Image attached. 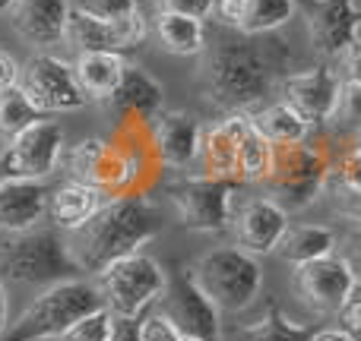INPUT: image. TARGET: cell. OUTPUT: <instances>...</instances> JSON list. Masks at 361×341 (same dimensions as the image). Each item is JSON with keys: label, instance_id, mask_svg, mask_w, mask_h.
Instances as JSON below:
<instances>
[{"label": "cell", "instance_id": "34", "mask_svg": "<svg viewBox=\"0 0 361 341\" xmlns=\"http://www.w3.org/2000/svg\"><path fill=\"white\" fill-rule=\"evenodd\" d=\"M140 341H180V329L165 313H146L140 319Z\"/></svg>", "mask_w": 361, "mask_h": 341}, {"label": "cell", "instance_id": "40", "mask_svg": "<svg viewBox=\"0 0 361 341\" xmlns=\"http://www.w3.org/2000/svg\"><path fill=\"white\" fill-rule=\"evenodd\" d=\"M343 79L345 82H361V41H352L343 51Z\"/></svg>", "mask_w": 361, "mask_h": 341}, {"label": "cell", "instance_id": "16", "mask_svg": "<svg viewBox=\"0 0 361 341\" xmlns=\"http://www.w3.org/2000/svg\"><path fill=\"white\" fill-rule=\"evenodd\" d=\"M295 288H298L301 300L311 307L320 316H333V313L343 310L345 297L355 288V278L345 269V262L336 253L324 256V259H314L307 266L295 269Z\"/></svg>", "mask_w": 361, "mask_h": 341}, {"label": "cell", "instance_id": "46", "mask_svg": "<svg viewBox=\"0 0 361 341\" xmlns=\"http://www.w3.org/2000/svg\"><path fill=\"white\" fill-rule=\"evenodd\" d=\"M180 341H203V338H197V335H180Z\"/></svg>", "mask_w": 361, "mask_h": 341}, {"label": "cell", "instance_id": "3", "mask_svg": "<svg viewBox=\"0 0 361 341\" xmlns=\"http://www.w3.org/2000/svg\"><path fill=\"white\" fill-rule=\"evenodd\" d=\"M80 272L73 250L57 228L38 224L32 231L0 237V278L6 281L51 288L57 281L80 278Z\"/></svg>", "mask_w": 361, "mask_h": 341}, {"label": "cell", "instance_id": "36", "mask_svg": "<svg viewBox=\"0 0 361 341\" xmlns=\"http://www.w3.org/2000/svg\"><path fill=\"white\" fill-rule=\"evenodd\" d=\"M336 174H339V184H343L345 190L361 196V143L352 146V149L345 152V158L339 162Z\"/></svg>", "mask_w": 361, "mask_h": 341}, {"label": "cell", "instance_id": "22", "mask_svg": "<svg viewBox=\"0 0 361 341\" xmlns=\"http://www.w3.org/2000/svg\"><path fill=\"white\" fill-rule=\"evenodd\" d=\"M108 193L99 186L80 184V180H67V184L54 186L48 196V218L54 221L57 231L76 234L80 228H86L92 221V215L108 202Z\"/></svg>", "mask_w": 361, "mask_h": 341}, {"label": "cell", "instance_id": "23", "mask_svg": "<svg viewBox=\"0 0 361 341\" xmlns=\"http://www.w3.org/2000/svg\"><path fill=\"white\" fill-rule=\"evenodd\" d=\"M162 101H165V92L156 76H149L140 67H127L124 79H121L118 92L111 95L108 105H111L114 114H121V117L156 120L159 114H162Z\"/></svg>", "mask_w": 361, "mask_h": 341}, {"label": "cell", "instance_id": "31", "mask_svg": "<svg viewBox=\"0 0 361 341\" xmlns=\"http://www.w3.org/2000/svg\"><path fill=\"white\" fill-rule=\"evenodd\" d=\"M314 332L317 329H311V326H295L292 319L273 304L263 313V319H257V323L244 326V329L238 332V341H311Z\"/></svg>", "mask_w": 361, "mask_h": 341}, {"label": "cell", "instance_id": "42", "mask_svg": "<svg viewBox=\"0 0 361 341\" xmlns=\"http://www.w3.org/2000/svg\"><path fill=\"white\" fill-rule=\"evenodd\" d=\"M111 341H140V319H118Z\"/></svg>", "mask_w": 361, "mask_h": 341}, {"label": "cell", "instance_id": "25", "mask_svg": "<svg viewBox=\"0 0 361 341\" xmlns=\"http://www.w3.org/2000/svg\"><path fill=\"white\" fill-rule=\"evenodd\" d=\"M127 67L130 63L124 60V54H111V51H89V54L76 57V63H73L76 82H80L82 95L89 101H105V105L118 92Z\"/></svg>", "mask_w": 361, "mask_h": 341}, {"label": "cell", "instance_id": "7", "mask_svg": "<svg viewBox=\"0 0 361 341\" xmlns=\"http://www.w3.org/2000/svg\"><path fill=\"white\" fill-rule=\"evenodd\" d=\"M165 285H169L165 269L143 250L99 272V291L105 297V307L118 319H143L146 310L159 304Z\"/></svg>", "mask_w": 361, "mask_h": 341}, {"label": "cell", "instance_id": "4", "mask_svg": "<svg viewBox=\"0 0 361 341\" xmlns=\"http://www.w3.org/2000/svg\"><path fill=\"white\" fill-rule=\"evenodd\" d=\"M105 307L99 285L82 278L57 281V285L44 288L35 300L23 310V316L6 329L0 341H48V338H63L70 326L80 323L86 313Z\"/></svg>", "mask_w": 361, "mask_h": 341}, {"label": "cell", "instance_id": "24", "mask_svg": "<svg viewBox=\"0 0 361 341\" xmlns=\"http://www.w3.org/2000/svg\"><path fill=\"white\" fill-rule=\"evenodd\" d=\"M225 124L235 133V143H238V180L241 184H263L269 174L273 143L254 127L250 114H228Z\"/></svg>", "mask_w": 361, "mask_h": 341}, {"label": "cell", "instance_id": "26", "mask_svg": "<svg viewBox=\"0 0 361 341\" xmlns=\"http://www.w3.org/2000/svg\"><path fill=\"white\" fill-rule=\"evenodd\" d=\"M339 247V237L333 234L326 224H295V228L286 231L279 250L276 253L288 262V266H307L314 259H324V256H333Z\"/></svg>", "mask_w": 361, "mask_h": 341}, {"label": "cell", "instance_id": "15", "mask_svg": "<svg viewBox=\"0 0 361 341\" xmlns=\"http://www.w3.org/2000/svg\"><path fill=\"white\" fill-rule=\"evenodd\" d=\"M231 228H235V247H241L250 256H267L279 250L282 237L292 224H288L286 205H279L269 196H260L244 202L231 215Z\"/></svg>", "mask_w": 361, "mask_h": 341}, {"label": "cell", "instance_id": "19", "mask_svg": "<svg viewBox=\"0 0 361 341\" xmlns=\"http://www.w3.org/2000/svg\"><path fill=\"white\" fill-rule=\"evenodd\" d=\"M10 22L23 41L35 48H54L67 41L70 0H16L10 10Z\"/></svg>", "mask_w": 361, "mask_h": 341}, {"label": "cell", "instance_id": "43", "mask_svg": "<svg viewBox=\"0 0 361 341\" xmlns=\"http://www.w3.org/2000/svg\"><path fill=\"white\" fill-rule=\"evenodd\" d=\"M6 329H10V300H6V288L0 281V338L6 335Z\"/></svg>", "mask_w": 361, "mask_h": 341}, {"label": "cell", "instance_id": "17", "mask_svg": "<svg viewBox=\"0 0 361 341\" xmlns=\"http://www.w3.org/2000/svg\"><path fill=\"white\" fill-rule=\"evenodd\" d=\"M305 10L311 44L324 57H343V51L355 41V25L361 10L352 0H295Z\"/></svg>", "mask_w": 361, "mask_h": 341}, {"label": "cell", "instance_id": "13", "mask_svg": "<svg viewBox=\"0 0 361 341\" xmlns=\"http://www.w3.org/2000/svg\"><path fill=\"white\" fill-rule=\"evenodd\" d=\"M279 89L286 105H292L311 127H320L336 117L343 73H336L330 63H320V67L301 70V73H288Z\"/></svg>", "mask_w": 361, "mask_h": 341}, {"label": "cell", "instance_id": "18", "mask_svg": "<svg viewBox=\"0 0 361 341\" xmlns=\"http://www.w3.org/2000/svg\"><path fill=\"white\" fill-rule=\"evenodd\" d=\"M200 143H203V127L184 111H165L152 124V152L165 168L187 171L193 162H200Z\"/></svg>", "mask_w": 361, "mask_h": 341}, {"label": "cell", "instance_id": "41", "mask_svg": "<svg viewBox=\"0 0 361 341\" xmlns=\"http://www.w3.org/2000/svg\"><path fill=\"white\" fill-rule=\"evenodd\" d=\"M19 73H23V67H16V60H13L6 51H0V89H10L19 82Z\"/></svg>", "mask_w": 361, "mask_h": 341}, {"label": "cell", "instance_id": "27", "mask_svg": "<svg viewBox=\"0 0 361 341\" xmlns=\"http://www.w3.org/2000/svg\"><path fill=\"white\" fill-rule=\"evenodd\" d=\"M156 35H159V44H162L169 54L190 57V54H203V51H206L203 19L184 16V13L159 10V16H156Z\"/></svg>", "mask_w": 361, "mask_h": 341}, {"label": "cell", "instance_id": "21", "mask_svg": "<svg viewBox=\"0 0 361 341\" xmlns=\"http://www.w3.org/2000/svg\"><path fill=\"white\" fill-rule=\"evenodd\" d=\"M219 22L241 35H273L295 16V0H219Z\"/></svg>", "mask_w": 361, "mask_h": 341}, {"label": "cell", "instance_id": "8", "mask_svg": "<svg viewBox=\"0 0 361 341\" xmlns=\"http://www.w3.org/2000/svg\"><path fill=\"white\" fill-rule=\"evenodd\" d=\"M63 155H67L63 127L44 117L6 139L0 152V180H44L61 168Z\"/></svg>", "mask_w": 361, "mask_h": 341}, {"label": "cell", "instance_id": "30", "mask_svg": "<svg viewBox=\"0 0 361 341\" xmlns=\"http://www.w3.org/2000/svg\"><path fill=\"white\" fill-rule=\"evenodd\" d=\"M44 117H48V114L29 98V92H25L19 82L10 89H0V136L10 139Z\"/></svg>", "mask_w": 361, "mask_h": 341}, {"label": "cell", "instance_id": "2", "mask_svg": "<svg viewBox=\"0 0 361 341\" xmlns=\"http://www.w3.org/2000/svg\"><path fill=\"white\" fill-rule=\"evenodd\" d=\"M162 231V212L143 193H118L111 196L86 228L73 234L76 262L82 272H105L111 262L124 259L130 253H140L143 243Z\"/></svg>", "mask_w": 361, "mask_h": 341}, {"label": "cell", "instance_id": "10", "mask_svg": "<svg viewBox=\"0 0 361 341\" xmlns=\"http://www.w3.org/2000/svg\"><path fill=\"white\" fill-rule=\"evenodd\" d=\"M70 171V180L99 186L108 196H118L127 190L133 177H137V162L124 146H114L108 139H82L80 146L67 149L63 155Z\"/></svg>", "mask_w": 361, "mask_h": 341}, {"label": "cell", "instance_id": "12", "mask_svg": "<svg viewBox=\"0 0 361 341\" xmlns=\"http://www.w3.org/2000/svg\"><path fill=\"white\" fill-rule=\"evenodd\" d=\"M159 313L171 319L180 329V335H197L203 341L222 338V310L206 297V291L193 281L190 272H171L162 297H159Z\"/></svg>", "mask_w": 361, "mask_h": 341}, {"label": "cell", "instance_id": "39", "mask_svg": "<svg viewBox=\"0 0 361 341\" xmlns=\"http://www.w3.org/2000/svg\"><path fill=\"white\" fill-rule=\"evenodd\" d=\"M159 10H171V13H184L193 19H206L209 13H216L219 0H156Z\"/></svg>", "mask_w": 361, "mask_h": 341}, {"label": "cell", "instance_id": "6", "mask_svg": "<svg viewBox=\"0 0 361 341\" xmlns=\"http://www.w3.org/2000/svg\"><path fill=\"white\" fill-rule=\"evenodd\" d=\"M193 281L222 313H241L257 300L263 288V269L257 256L241 247H216L197 259L190 269Z\"/></svg>", "mask_w": 361, "mask_h": 341}, {"label": "cell", "instance_id": "11", "mask_svg": "<svg viewBox=\"0 0 361 341\" xmlns=\"http://www.w3.org/2000/svg\"><path fill=\"white\" fill-rule=\"evenodd\" d=\"M19 86L29 92V98L42 108L44 114H67L80 111L89 105L76 82L73 63L61 60L54 54H35L19 73Z\"/></svg>", "mask_w": 361, "mask_h": 341}, {"label": "cell", "instance_id": "28", "mask_svg": "<svg viewBox=\"0 0 361 341\" xmlns=\"http://www.w3.org/2000/svg\"><path fill=\"white\" fill-rule=\"evenodd\" d=\"M200 165H203V174H209V177L238 180V143L225 120H219V124L203 130ZM238 184H241V180H238Z\"/></svg>", "mask_w": 361, "mask_h": 341}, {"label": "cell", "instance_id": "32", "mask_svg": "<svg viewBox=\"0 0 361 341\" xmlns=\"http://www.w3.org/2000/svg\"><path fill=\"white\" fill-rule=\"evenodd\" d=\"M114 326H118V316L108 307H99V310L86 313L80 323L70 326V332L61 341H111Z\"/></svg>", "mask_w": 361, "mask_h": 341}, {"label": "cell", "instance_id": "29", "mask_svg": "<svg viewBox=\"0 0 361 341\" xmlns=\"http://www.w3.org/2000/svg\"><path fill=\"white\" fill-rule=\"evenodd\" d=\"M254 117V127L269 139L273 146L282 143H301V139L311 136V124L295 111L286 101H276V105H263L260 111L250 114Z\"/></svg>", "mask_w": 361, "mask_h": 341}, {"label": "cell", "instance_id": "14", "mask_svg": "<svg viewBox=\"0 0 361 341\" xmlns=\"http://www.w3.org/2000/svg\"><path fill=\"white\" fill-rule=\"evenodd\" d=\"M67 41L80 54H89V51L130 54V51H137L146 41V19H143V13H137V16L118 19V22H105V19H92L70 6Z\"/></svg>", "mask_w": 361, "mask_h": 341}, {"label": "cell", "instance_id": "33", "mask_svg": "<svg viewBox=\"0 0 361 341\" xmlns=\"http://www.w3.org/2000/svg\"><path fill=\"white\" fill-rule=\"evenodd\" d=\"M70 6L92 19H105V22H118V19L140 13V0H70Z\"/></svg>", "mask_w": 361, "mask_h": 341}, {"label": "cell", "instance_id": "45", "mask_svg": "<svg viewBox=\"0 0 361 341\" xmlns=\"http://www.w3.org/2000/svg\"><path fill=\"white\" fill-rule=\"evenodd\" d=\"M13 4H16V0H0V13H10Z\"/></svg>", "mask_w": 361, "mask_h": 341}, {"label": "cell", "instance_id": "9", "mask_svg": "<svg viewBox=\"0 0 361 341\" xmlns=\"http://www.w3.org/2000/svg\"><path fill=\"white\" fill-rule=\"evenodd\" d=\"M238 180L222 177H184L169 186V199L178 209V218L187 231H200V234H216V231L231 228V193L238 190Z\"/></svg>", "mask_w": 361, "mask_h": 341}, {"label": "cell", "instance_id": "5", "mask_svg": "<svg viewBox=\"0 0 361 341\" xmlns=\"http://www.w3.org/2000/svg\"><path fill=\"white\" fill-rule=\"evenodd\" d=\"M326 177H330V152L324 146H314L311 136L301 143L273 146L267 174L269 199H276L286 209H305L320 196Z\"/></svg>", "mask_w": 361, "mask_h": 341}, {"label": "cell", "instance_id": "38", "mask_svg": "<svg viewBox=\"0 0 361 341\" xmlns=\"http://www.w3.org/2000/svg\"><path fill=\"white\" fill-rule=\"evenodd\" d=\"M339 259L345 262V269L352 272V278L355 281H361V228H355V231H349V234L339 240Z\"/></svg>", "mask_w": 361, "mask_h": 341}, {"label": "cell", "instance_id": "44", "mask_svg": "<svg viewBox=\"0 0 361 341\" xmlns=\"http://www.w3.org/2000/svg\"><path fill=\"white\" fill-rule=\"evenodd\" d=\"M311 341H355L345 329H317Z\"/></svg>", "mask_w": 361, "mask_h": 341}, {"label": "cell", "instance_id": "1", "mask_svg": "<svg viewBox=\"0 0 361 341\" xmlns=\"http://www.w3.org/2000/svg\"><path fill=\"white\" fill-rule=\"evenodd\" d=\"M295 63L286 38L273 35H219L203 51V95L225 114H254L267 95L282 86Z\"/></svg>", "mask_w": 361, "mask_h": 341}, {"label": "cell", "instance_id": "37", "mask_svg": "<svg viewBox=\"0 0 361 341\" xmlns=\"http://www.w3.org/2000/svg\"><path fill=\"white\" fill-rule=\"evenodd\" d=\"M336 316H339V323H343V329L355 341H361V281H355V288H352V294L345 297L343 310H339Z\"/></svg>", "mask_w": 361, "mask_h": 341}, {"label": "cell", "instance_id": "35", "mask_svg": "<svg viewBox=\"0 0 361 341\" xmlns=\"http://www.w3.org/2000/svg\"><path fill=\"white\" fill-rule=\"evenodd\" d=\"M333 120H343V124L358 127V130H361V82H345L343 79L339 108H336V117H333Z\"/></svg>", "mask_w": 361, "mask_h": 341}, {"label": "cell", "instance_id": "20", "mask_svg": "<svg viewBox=\"0 0 361 341\" xmlns=\"http://www.w3.org/2000/svg\"><path fill=\"white\" fill-rule=\"evenodd\" d=\"M48 196L42 180H0V234L38 228L48 215Z\"/></svg>", "mask_w": 361, "mask_h": 341}]
</instances>
